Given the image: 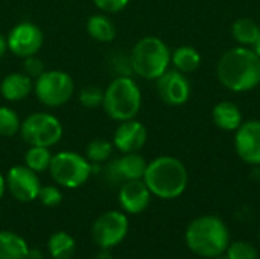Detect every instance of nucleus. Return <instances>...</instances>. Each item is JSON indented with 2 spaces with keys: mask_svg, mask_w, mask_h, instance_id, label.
Wrapping results in <instances>:
<instances>
[{
  "mask_svg": "<svg viewBox=\"0 0 260 259\" xmlns=\"http://www.w3.org/2000/svg\"><path fill=\"white\" fill-rule=\"evenodd\" d=\"M113 142L107 139H93L85 147V157L90 163H107L113 154Z\"/></svg>",
  "mask_w": 260,
  "mask_h": 259,
  "instance_id": "nucleus-25",
  "label": "nucleus"
},
{
  "mask_svg": "<svg viewBox=\"0 0 260 259\" xmlns=\"http://www.w3.org/2000/svg\"><path fill=\"white\" fill-rule=\"evenodd\" d=\"M260 24H257L253 18L241 17L233 21L232 24V37L239 46L253 47L257 35H259Z\"/></svg>",
  "mask_w": 260,
  "mask_h": 259,
  "instance_id": "nucleus-22",
  "label": "nucleus"
},
{
  "mask_svg": "<svg viewBox=\"0 0 260 259\" xmlns=\"http://www.w3.org/2000/svg\"><path fill=\"white\" fill-rule=\"evenodd\" d=\"M87 34L98 43H111L116 38L117 29L108 14H93L87 20Z\"/></svg>",
  "mask_w": 260,
  "mask_h": 259,
  "instance_id": "nucleus-19",
  "label": "nucleus"
},
{
  "mask_svg": "<svg viewBox=\"0 0 260 259\" xmlns=\"http://www.w3.org/2000/svg\"><path fill=\"white\" fill-rule=\"evenodd\" d=\"M171 49L155 35L140 38L129 52L133 73L146 81L158 79L171 67Z\"/></svg>",
  "mask_w": 260,
  "mask_h": 259,
  "instance_id": "nucleus-4",
  "label": "nucleus"
},
{
  "mask_svg": "<svg viewBox=\"0 0 260 259\" xmlns=\"http://www.w3.org/2000/svg\"><path fill=\"white\" fill-rule=\"evenodd\" d=\"M253 49H254V52L260 56V31L259 35H257V40H256V43H254V46H253Z\"/></svg>",
  "mask_w": 260,
  "mask_h": 259,
  "instance_id": "nucleus-36",
  "label": "nucleus"
},
{
  "mask_svg": "<svg viewBox=\"0 0 260 259\" xmlns=\"http://www.w3.org/2000/svg\"><path fill=\"white\" fill-rule=\"evenodd\" d=\"M37 99L47 108H58L70 102L75 95V81L64 70H46L34 81Z\"/></svg>",
  "mask_w": 260,
  "mask_h": 259,
  "instance_id": "nucleus-8",
  "label": "nucleus"
},
{
  "mask_svg": "<svg viewBox=\"0 0 260 259\" xmlns=\"http://www.w3.org/2000/svg\"><path fill=\"white\" fill-rule=\"evenodd\" d=\"M129 229V221L125 212L108 211L96 218L91 227V238L101 249H113L120 244Z\"/></svg>",
  "mask_w": 260,
  "mask_h": 259,
  "instance_id": "nucleus-9",
  "label": "nucleus"
},
{
  "mask_svg": "<svg viewBox=\"0 0 260 259\" xmlns=\"http://www.w3.org/2000/svg\"><path fill=\"white\" fill-rule=\"evenodd\" d=\"M8 52V43H6V37L0 34V60L5 56V53Z\"/></svg>",
  "mask_w": 260,
  "mask_h": 259,
  "instance_id": "nucleus-33",
  "label": "nucleus"
},
{
  "mask_svg": "<svg viewBox=\"0 0 260 259\" xmlns=\"http://www.w3.org/2000/svg\"><path fill=\"white\" fill-rule=\"evenodd\" d=\"M93 5L104 14H119L129 5V0H93Z\"/></svg>",
  "mask_w": 260,
  "mask_h": 259,
  "instance_id": "nucleus-31",
  "label": "nucleus"
},
{
  "mask_svg": "<svg viewBox=\"0 0 260 259\" xmlns=\"http://www.w3.org/2000/svg\"><path fill=\"white\" fill-rule=\"evenodd\" d=\"M78 101L84 108L93 110L98 107H102V101H104V89L98 87V85H85L79 90L78 95Z\"/></svg>",
  "mask_w": 260,
  "mask_h": 259,
  "instance_id": "nucleus-27",
  "label": "nucleus"
},
{
  "mask_svg": "<svg viewBox=\"0 0 260 259\" xmlns=\"http://www.w3.org/2000/svg\"><path fill=\"white\" fill-rule=\"evenodd\" d=\"M94 259H113V255L110 253V249H101V252L94 255Z\"/></svg>",
  "mask_w": 260,
  "mask_h": 259,
  "instance_id": "nucleus-34",
  "label": "nucleus"
},
{
  "mask_svg": "<svg viewBox=\"0 0 260 259\" xmlns=\"http://www.w3.org/2000/svg\"><path fill=\"white\" fill-rule=\"evenodd\" d=\"M5 191H6V179H5V176L0 172V200H2V197L5 195Z\"/></svg>",
  "mask_w": 260,
  "mask_h": 259,
  "instance_id": "nucleus-35",
  "label": "nucleus"
},
{
  "mask_svg": "<svg viewBox=\"0 0 260 259\" xmlns=\"http://www.w3.org/2000/svg\"><path fill=\"white\" fill-rule=\"evenodd\" d=\"M151 191L148 189L143 179L140 180H128L119 188V205L125 214L137 215L148 209L151 203Z\"/></svg>",
  "mask_w": 260,
  "mask_h": 259,
  "instance_id": "nucleus-16",
  "label": "nucleus"
},
{
  "mask_svg": "<svg viewBox=\"0 0 260 259\" xmlns=\"http://www.w3.org/2000/svg\"><path fill=\"white\" fill-rule=\"evenodd\" d=\"M20 137L29 147H55L64 134L61 121L49 111H37L24 118L20 127Z\"/></svg>",
  "mask_w": 260,
  "mask_h": 259,
  "instance_id": "nucleus-7",
  "label": "nucleus"
},
{
  "mask_svg": "<svg viewBox=\"0 0 260 259\" xmlns=\"http://www.w3.org/2000/svg\"><path fill=\"white\" fill-rule=\"evenodd\" d=\"M8 50L18 58L37 55L44 43V34L32 21L17 23L6 35Z\"/></svg>",
  "mask_w": 260,
  "mask_h": 259,
  "instance_id": "nucleus-11",
  "label": "nucleus"
},
{
  "mask_svg": "<svg viewBox=\"0 0 260 259\" xmlns=\"http://www.w3.org/2000/svg\"><path fill=\"white\" fill-rule=\"evenodd\" d=\"M225 255L230 259H257L259 253L257 249L248 241H236L229 244Z\"/></svg>",
  "mask_w": 260,
  "mask_h": 259,
  "instance_id": "nucleus-28",
  "label": "nucleus"
},
{
  "mask_svg": "<svg viewBox=\"0 0 260 259\" xmlns=\"http://www.w3.org/2000/svg\"><path fill=\"white\" fill-rule=\"evenodd\" d=\"M155 89L160 99L171 107L184 105L192 95V84L187 75L168 69L158 79H155Z\"/></svg>",
  "mask_w": 260,
  "mask_h": 259,
  "instance_id": "nucleus-12",
  "label": "nucleus"
},
{
  "mask_svg": "<svg viewBox=\"0 0 260 259\" xmlns=\"http://www.w3.org/2000/svg\"><path fill=\"white\" fill-rule=\"evenodd\" d=\"M29 252L27 243L17 234L0 232V259H26Z\"/></svg>",
  "mask_w": 260,
  "mask_h": 259,
  "instance_id": "nucleus-21",
  "label": "nucleus"
},
{
  "mask_svg": "<svg viewBox=\"0 0 260 259\" xmlns=\"http://www.w3.org/2000/svg\"><path fill=\"white\" fill-rule=\"evenodd\" d=\"M38 200L46 208H55L62 202V192L55 185L41 186V189L38 192Z\"/></svg>",
  "mask_w": 260,
  "mask_h": 259,
  "instance_id": "nucleus-29",
  "label": "nucleus"
},
{
  "mask_svg": "<svg viewBox=\"0 0 260 259\" xmlns=\"http://www.w3.org/2000/svg\"><path fill=\"white\" fill-rule=\"evenodd\" d=\"M34 92V79L23 72H11L0 82V95L8 102H20Z\"/></svg>",
  "mask_w": 260,
  "mask_h": 259,
  "instance_id": "nucleus-17",
  "label": "nucleus"
},
{
  "mask_svg": "<svg viewBox=\"0 0 260 259\" xmlns=\"http://www.w3.org/2000/svg\"><path fill=\"white\" fill-rule=\"evenodd\" d=\"M213 259H230V258L224 253V255H219V256H216V258H213Z\"/></svg>",
  "mask_w": 260,
  "mask_h": 259,
  "instance_id": "nucleus-37",
  "label": "nucleus"
},
{
  "mask_svg": "<svg viewBox=\"0 0 260 259\" xmlns=\"http://www.w3.org/2000/svg\"><path fill=\"white\" fill-rule=\"evenodd\" d=\"M171 64L175 70L189 75L201 66V53L197 47L184 44L171 52Z\"/></svg>",
  "mask_w": 260,
  "mask_h": 259,
  "instance_id": "nucleus-20",
  "label": "nucleus"
},
{
  "mask_svg": "<svg viewBox=\"0 0 260 259\" xmlns=\"http://www.w3.org/2000/svg\"><path fill=\"white\" fill-rule=\"evenodd\" d=\"M47 249L53 259H72L76 250V243L67 232H55L49 238Z\"/></svg>",
  "mask_w": 260,
  "mask_h": 259,
  "instance_id": "nucleus-23",
  "label": "nucleus"
},
{
  "mask_svg": "<svg viewBox=\"0 0 260 259\" xmlns=\"http://www.w3.org/2000/svg\"><path fill=\"white\" fill-rule=\"evenodd\" d=\"M235 150L241 160L251 166H260V121H244L235 131Z\"/></svg>",
  "mask_w": 260,
  "mask_h": 259,
  "instance_id": "nucleus-14",
  "label": "nucleus"
},
{
  "mask_svg": "<svg viewBox=\"0 0 260 259\" xmlns=\"http://www.w3.org/2000/svg\"><path fill=\"white\" fill-rule=\"evenodd\" d=\"M216 76L221 85L233 93L254 90L260 84V56L253 47H232L218 60Z\"/></svg>",
  "mask_w": 260,
  "mask_h": 259,
  "instance_id": "nucleus-1",
  "label": "nucleus"
},
{
  "mask_svg": "<svg viewBox=\"0 0 260 259\" xmlns=\"http://www.w3.org/2000/svg\"><path fill=\"white\" fill-rule=\"evenodd\" d=\"M212 121L219 130L235 133L244 122V118L238 104L232 101H221L212 108Z\"/></svg>",
  "mask_w": 260,
  "mask_h": 259,
  "instance_id": "nucleus-18",
  "label": "nucleus"
},
{
  "mask_svg": "<svg viewBox=\"0 0 260 259\" xmlns=\"http://www.w3.org/2000/svg\"><path fill=\"white\" fill-rule=\"evenodd\" d=\"M21 72L24 75H27L30 79H37L40 75H43L46 72L44 63L38 55H32V56H26L23 58V64H21Z\"/></svg>",
  "mask_w": 260,
  "mask_h": 259,
  "instance_id": "nucleus-30",
  "label": "nucleus"
},
{
  "mask_svg": "<svg viewBox=\"0 0 260 259\" xmlns=\"http://www.w3.org/2000/svg\"><path fill=\"white\" fill-rule=\"evenodd\" d=\"M111 142H113V147L122 154L140 153V150L148 142V130L136 118L129 121H123V122H119V125L116 127Z\"/></svg>",
  "mask_w": 260,
  "mask_h": 259,
  "instance_id": "nucleus-15",
  "label": "nucleus"
},
{
  "mask_svg": "<svg viewBox=\"0 0 260 259\" xmlns=\"http://www.w3.org/2000/svg\"><path fill=\"white\" fill-rule=\"evenodd\" d=\"M186 244L195 255L213 259L225 253L230 234L219 217L203 215L195 218L186 229Z\"/></svg>",
  "mask_w": 260,
  "mask_h": 259,
  "instance_id": "nucleus-3",
  "label": "nucleus"
},
{
  "mask_svg": "<svg viewBox=\"0 0 260 259\" xmlns=\"http://www.w3.org/2000/svg\"><path fill=\"white\" fill-rule=\"evenodd\" d=\"M26 259H44V256H43V252L40 249H29Z\"/></svg>",
  "mask_w": 260,
  "mask_h": 259,
  "instance_id": "nucleus-32",
  "label": "nucleus"
},
{
  "mask_svg": "<svg viewBox=\"0 0 260 259\" xmlns=\"http://www.w3.org/2000/svg\"><path fill=\"white\" fill-rule=\"evenodd\" d=\"M21 119L17 111L8 105H0V136L12 137L20 133Z\"/></svg>",
  "mask_w": 260,
  "mask_h": 259,
  "instance_id": "nucleus-26",
  "label": "nucleus"
},
{
  "mask_svg": "<svg viewBox=\"0 0 260 259\" xmlns=\"http://www.w3.org/2000/svg\"><path fill=\"white\" fill-rule=\"evenodd\" d=\"M6 179V189L20 203H30L38 198L41 182L38 174L29 169L26 165H15L9 168Z\"/></svg>",
  "mask_w": 260,
  "mask_h": 259,
  "instance_id": "nucleus-13",
  "label": "nucleus"
},
{
  "mask_svg": "<svg viewBox=\"0 0 260 259\" xmlns=\"http://www.w3.org/2000/svg\"><path fill=\"white\" fill-rule=\"evenodd\" d=\"M259 237H260V232H259Z\"/></svg>",
  "mask_w": 260,
  "mask_h": 259,
  "instance_id": "nucleus-38",
  "label": "nucleus"
},
{
  "mask_svg": "<svg viewBox=\"0 0 260 259\" xmlns=\"http://www.w3.org/2000/svg\"><path fill=\"white\" fill-rule=\"evenodd\" d=\"M143 182L152 195L161 200H174L187 189L189 172L178 157L158 156L148 162Z\"/></svg>",
  "mask_w": 260,
  "mask_h": 259,
  "instance_id": "nucleus-2",
  "label": "nucleus"
},
{
  "mask_svg": "<svg viewBox=\"0 0 260 259\" xmlns=\"http://www.w3.org/2000/svg\"><path fill=\"white\" fill-rule=\"evenodd\" d=\"M53 154L50 153V148L46 147H29L24 153V165L32 169L34 172L40 174L44 171H49L50 162Z\"/></svg>",
  "mask_w": 260,
  "mask_h": 259,
  "instance_id": "nucleus-24",
  "label": "nucleus"
},
{
  "mask_svg": "<svg viewBox=\"0 0 260 259\" xmlns=\"http://www.w3.org/2000/svg\"><path fill=\"white\" fill-rule=\"evenodd\" d=\"M53 182L66 189H76L87 183L91 177V163L88 159L75 151H59L53 154L50 166Z\"/></svg>",
  "mask_w": 260,
  "mask_h": 259,
  "instance_id": "nucleus-6",
  "label": "nucleus"
},
{
  "mask_svg": "<svg viewBox=\"0 0 260 259\" xmlns=\"http://www.w3.org/2000/svg\"><path fill=\"white\" fill-rule=\"evenodd\" d=\"M146 159L140 153H125L117 159L110 160L102 172L107 183L120 186L128 180H140L146 171Z\"/></svg>",
  "mask_w": 260,
  "mask_h": 259,
  "instance_id": "nucleus-10",
  "label": "nucleus"
},
{
  "mask_svg": "<svg viewBox=\"0 0 260 259\" xmlns=\"http://www.w3.org/2000/svg\"><path fill=\"white\" fill-rule=\"evenodd\" d=\"M102 108L116 122L134 119L142 108V90L136 79L133 76H116L104 89Z\"/></svg>",
  "mask_w": 260,
  "mask_h": 259,
  "instance_id": "nucleus-5",
  "label": "nucleus"
}]
</instances>
